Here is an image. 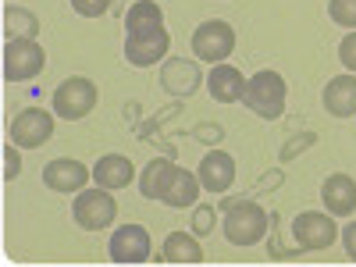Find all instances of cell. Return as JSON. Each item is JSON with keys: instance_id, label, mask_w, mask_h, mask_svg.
I'll return each mask as SVG.
<instances>
[{"instance_id": "603a6c76", "label": "cell", "mask_w": 356, "mask_h": 267, "mask_svg": "<svg viewBox=\"0 0 356 267\" xmlns=\"http://www.w3.org/2000/svg\"><path fill=\"white\" fill-rule=\"evenodd\" d=\"M328 15L335 25L356 29V0H328Z\"/></svg>"}, {"instance_id": "e0dca14e", "label": "cell", "mask_w": 356, "mask_h": 267, "mask_svg": "<svg viewBox=\"0 0 356 267\" xmlns=\"http://www.w3.org/2000/svg\"><path fill=\"white\" fill-rule=\"evenodd\" d=\"M164 29V11L157 0H136L125 15V40H143Z\"/></svg>"}, {"instance_id": "7c38bea8", "label": "cell", "mask_w": 356, "mask_h": 267, "mask_svg": "<svg viewBox=\"0 0 356 267\" xmlns=\"http://www.w3.org/2000/svg\"><path fill=\"white\" fill-rule=\"evenodd\" d=\"M321 203L332 218H349L356 211V178L346 175V171L328 175L321 186Z\"/></svg>"}, {"instance_id": "d6986e66", "label": "cell", "mask_w": 356, "mask_h": 267, "mask_svg": "<svg viewBox=\"0 0 356 267\" xmlns=\"http://www.w3.org/2000/svg\"><path fill=\"white\" fill-rule=\"evenodd\" d=\"M200 189H203L200 178H196L193 171H186V168H178L175 178L168 182V189H164V196H161V203L171 207V211H186V207H196Z\"/></svg>"}, {"instance_id": "4fadbf2b", "label": "cell", "mask_w": 356, "mask_h": 267, "mask_svg": "<svg viewBox=\"0 0 356 267\" xmlns=\"http://www.w3.org/2000/svg\"><path fill=\"white\" fill-rule=\"evenodd\" d=\"M196 178L207 193H228L232 182H235V157L225 154V150H211L203 154L200 168H196Z\"/></svg>"}, {"instance_id": "5bb4252c", "label": "cell", "mask_w": 356, "mask_h": 267, "mask_svg": "<svg viewBox=\"0 0 356 267\" xmlns=\"http://www.w3.org/2000/svg\"><path fill=\"white\" fill-rule=\"evenodd\" d=\"M246 82L250 79H243L239 68L221 61V65H211V75H207V93H211L218 104H235V100H243Z\"/></svg>"}, {"instance_id": "4316f807", "label": "cell", "mask_w": 356, "mask_h": 267, "mask_svg": "<svg viewBox=\"0 0 356 267\" xmlns=\"http://www.w3.org/2000/svg\"><path fill=\"white\" fill-rule=\"evenodd\" d=\"M18 175H22V157H18V146H15V143H8V146H4V178H8V182H15Z\"/></svg>"}, {"instance_id": "5b68a950", "label": "cell", "mask_w": 356, "mask_h": 267, "mask_svg": "<svg viewBox=\"0 0 356 267\" xmlns=\"http://www.w3.org/2000/svg\"><path fill=\"white\" fill-rule=\"evenodd\" d=\"M232 50H235V29L228 22H221V18L203 22L193 33V54L200 57V61H207V65L228 61Z\"/></svg>"}, {"instance_id": "3957f363", "label": "cell", "mask_w": 356, "mask_h": 267, "mask_svg": "<svg viewBox=\"0 0 356 267\" xmlns=\"http://www.w3.org/2000/svg\"><path fill=\"white\" fill-rule=\"evenodd\" d=\"M97 100H100L97 82L86 79V75H72L54 89V114L68 118V122H79V118H86L97 107Z\"/></svg>"}, {"instance_id": "7a4b0ae2", "label": "cell", "mask_w": 356, "mask_h": 267, "mask_svg": "<svg viewBox=\"0 0 356 267\" xmlns=\"http://www.w3.org/2000/svg\"><path fill=\"white\" fill-rule=\"evenodd\" d=\"M285 100H289V86L278 72L271 68H264L257 72L250 82H246V93H243V104L264 118V122H278V118L285 114Z\"/></svg>"}, {"instance_id": "ba28073f", "label": "cell", "mask_w": 356, "mask_h": 267, "mask_svg": "<svg viewBox=\"0 0 356 267\" xmlns=\"http://www.w3.org/2000/svg\"><path fill=\"white\" fill-rule=\"evenodd\" d=\"M54 136V114L43 107H25L22 114H15L11 122V143L22 150H36Z\"/></svg>"}, {"instance_id": "d4e9b609", "label": "cell", "mask_w": 356, "mask_h": 267, "mask_svg": "<svg viewBox=\"0 0 356 267\" xmlns=\"http://www.w3.org/2000/svg\"><path fill=\"white\" fill-rule=\"evenodd\" d=\"M72 11L82 18H100L111 11V0H72Z\"/></svg>"}, {"instance_id": "277c9868", "label": "cell", "mask_w": 356, "mask_h": 267, "mask_svg": "<svg viewBox=\"0 0 356 267\" xmlns=\"http://www.w3.org/2000/svg\"><path fill=\"white\" fill-rule=\"evenodd\" d=\"M72 218L79 228L86 232H100V228H111L114 218H118V200L111 196V189L97 186V189H82L72 203Z\"/></svg>"}, {"instance_id": "2e32d148", "label": "cell", "mask_w": 356, "mask_h": 267, "mask_svg": "<svg viewBox=\"0 0 356 267\" xmlns=\"http://www.w3.org/2000/svg\"><path fill=\"white\" fill-rule=\"evenodd\" d=\"M321 104L335 118H353L356 114V75L346 72V75L328 79V86H324V93H321Z\"/></svg>"}, {"instance_id": "44dd1931", "label": "cell", "mask_w": 356, "mask_h": 267, "mask_svg": "<svg viewBox=\"0 0 356 267\" xmlns=\"http://www.w3.org/2000/svg\"><path fill=\"white\" fill-rule=\"evenodd\" d=\"M161 260H168V264H200L203 260L200 235L196 232H171L168 239H164Z\"/></svg>"}, {"instance_id": "ac0fdd59", "label": "cell", "mask_w": 356, "mask_h": 267, "mask_svg": "<svg viewBox=\"0 0 356 267\" xmlns=\"http://www.w3.org/2000/svg\"><path fill=\"white\" fill-rule=\"evenodd\" d=\"M136 178V168L125 154H104L97 164H93V182L104 186V189H125L129 182Z\"/></svg>"}, {"instance_id": "7402d4cb", "label": "cell", "mask_w": 356, "mask_h": 267, "mask_svg": "<svg viewBox=\"0 0 356 267\" xmlns=\"http://www.w3.org/2000/svg\"><path fill=\"white\" fill-rule=\"evenodd\" d=\"M4 33H8V40H36L40 36V18L29 8L8 4L4 8Z\"/></svg>"}, {"instance_id": "8fae6325", "label": "cell", "mask_w": 356, "mask_h": 267, "mask_svg": "<svg viewBox=\"0 0 356 267\" xmlns=\"http://www.w3.org/2000/svg\"><path fill=\"white\" fill-rule=\"evenodd\" d=\"M161 86L171 97H193L203 86V72L193 57H168L161 68Z\"/></svg>"}, {"instance_id": "484cf974", "label": "cell", "mask_w": 356, "mask_h": 267, "mask_svg": "<svg viewBox=\"0 0 356 267\" xmlns=\"http://www.w3.org/2000/svg\"><path fill=\"white\" fill-rule=\"evenodd\" d=\"M339 61L346 65V72L356 75V29L342 36V43H339Z\"/></svg>"}, {"instance_id": "cb8c5ba5", "label": "cell", "mask_w": 356, "mask_h": 267, "mask_svg": "<svg viewBox=\"0 0 356 267\" xmlns=\"http://www.w3.org/2000/svg\"><path fill=\"white\" fill-rule=\"evenodd\" d=\"M193 232H196V235H211V232H214V207H211V203L193 207Z\"/></svg>"}, {"instance_id": "9a60e30c", "label": "cell", "mask_w": 356, "mask_h": 267, "mask_svg": "<svg viewBox=\"0 0 356 267\" xmlns=\"http://www.w3.org/2000/svg\"><path fill=\"white\" fill-rule=\"evenodd\" d=\"M171 50V36L168 29H161V33L154 36H143V40H125V61L132 68H154L157 61H164Z\"/></svg>"}, {"instance_id": "9c48e42d", "label": "cell", "mask_w": 356, "mask_h": 267, "mask_svg": "<svg viewBox=\"0 0 356 267\" xmlns=\"http://www.w3.org/2000/svg\"><path fill=\"white\" fill-rule=\"evenodd\" d=\"M107 253L114 264H146L154 253V243H150V232L143 225H125L111 235L107 243Z\"/></svg>"}, {"instance_id": "8992f818", "label": "cell", "mask_w": 356, "mask_h": 267, "mask_svg": "<svg viewBox=\"0 0 356 267\" xmlns=\"http://www.w3.org/2000/svg\"><path fill=\"white\" fill-rule=\"evenodd\" d=\"M47 68V50L36 40H8L4 47V79L29 82Z\"/></svg>"}, {"instance_id": "83f0119b", "label": "cell", "mask_w": 356, "mask_h": 267, "mask_svg": "<svg viewBox=\"0 0 356 267\" xmlns=\"http://www.w3.org/2000/svg\"><path fill=\"white\" fill-rule=\"evenodd\" d=\"M342 243H346V257L356 264V221L342 228Z\"/></svg>"}, {"instance_id": "30bf717a", "label": "cell", "mask_w": 356, "mask_h": 267, "mask_svg": "<svg viewBox=\"0 0 356 267\" xmlns=\"http://www.w3.org/2000/svg\"><path fill=\"white\" fill-rule=\"evenodd\" d=\"M89 178H93V171L75 157H57L43 168V186L54 193H82Z\"/></svg>"}, {"instance_id": "ffe728a7", "label": "cell", "mask_w": 356, "mask_h": 267, "mask_svg": "<svg viewBox=\"0 0 356 267\" xmlns=\"http://www.w3.org/2000/svg\"><path fill=\"white\" fill-rule=\"evenodd\" d=\"M175 171H178L175 161H168V157H154L150 164L139 171V193H143L146 200H161L164 189H168V182L175 178Z\"/></svg>"}, {"instance_id": "6da1fadb", "label": "cell", "mask_w": 356, "mask_h": 267, "mask_svg": "<svg viewBox=\"0 0 356 267\" xmlns=\"http://www.w3.org/2000/svg\"><path fill=\"white\" fill-rule=\"evenodd\" d=\"M225 211V239L232 246H257L267 235V211L253 200H221Z\"/></svg>"}, {"instance_id": "52a82bcc", "label": "cell", "mask_w": 356, "mask_h": 267, "mask_svg": "<svg viewBox=\"0 0 356 267\" xmlns=\"http://www.w3.org/2000/svg\"><path fill=\"white\" fill-rule=\"evenodd\" d=\"M339 239V225L324 211H303L292 221V243L296 250H328Z\"/></svg>"}]
</instances>
